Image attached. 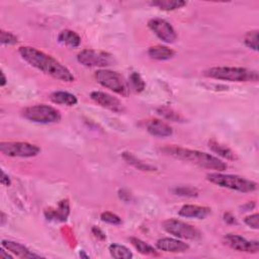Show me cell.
Wrapping results in <instances>:
<instances>
[{
    "label": "cell",
    "mask_w": 259,
    "mask_h": 259,
    "mask_svg": "<svg viewBox=\"0 0 259 259\" xmlns=\"http://www.w3.org/2000/svg\"><path fill=\"white\" fill-rule=\"evenodd\" d=\"M22 58L34 68L63 82H73L74 75L54 57L33 47H21L19 50Z\"/></svg>",
    "instance_id": "obj_1"
},
{
    "label": "cell",
    "mask_w": 259,
    "mask_h": 259,
    "mask_svg": "<svg viewBox=\"0 0 259 259\" xmlns=\"http://www.w3.org/2000/svg\"><path fill=\"white\" fill-rule=\"evenodd\" d=\"M161 152L173 158L196 164L198 166H201L207 169L217 170L219 172L225 171L228 167L227 164L223 162L221 159H219L218 157L198 150H191V149H186L183 147L172 145V146L163 147L161 149Z\"/></svg>",
    "instance_id": "obj_2"
},
{
    "label": "cell",
    "mask_w": 259,
    "mask_h": 259,
    "mask_svg": "<svg viewBox=\"0 0 259 259\" xmlns=\"http://www.w3.org/2000/svg\"><path fill=\"white\" fill-rule=\"evenodd\" d=\"M207 77L231 82H257L258 72L242 67H213L205 71Z\"/></svg>",
    "instance_id": "obj_3"
},
{
    "label": "cell",
    "mask_w": 259,
    "mask_h": 259,
    "mask_svg": "<svg viewBox=\"0 0 259 259\" xmlns=\"http://www.w3.org/2000/svg\"><path fill=\"white\" fill-rule=\"evenodd\" d=\"M207 179L213 184H216L223 188L239 191V192L247 193V192L255 191L257 189L256 182L238 175L215 172V173H209L207 175Z\"/></svg>",
    "instance_id": "obj_4"
},
{
    "label": "cell",
    "mask_w": 259,
    "mask_h": 259,
    "mask_svg": "<svg viewBox=\"0 0 259 259\" xmlns=\"http://www.w3.org/2000/svg\"><path fill=\"white\" fill-rule=\"evenodd\" d=\"M23 115L25 118L37 123H55L61 120L60 111L47 104H36L28 106L24 109Z\"/></svg>",
    "instance_id": "obj_5"
},
{
    "label": "cell",
    "mask_w": 259,
    "mask_h": 259,
    "mask_svg": "<svg viewBox=\"0 0 259 259\" xmlns=\"http://www.w3.org/2000/svg\"><path fill=\"white\" fill-rule=\"evenodd\" d=\"M94 77L101 86L119 94L122 96H127L130 93V87L124 80V78L117 72L99 69L95 72Z\"/></svg>",
    "instance_id": "obj_6"
},
{
    "label": "cell",
    "mask_w": 259,
    "mask_h": 259,
    "mask_svg": "<svg viewBox=\"0 0 259 259\" xmlns=\"http://www.w3.org/2000/svg\"><path fill=\"white\" fill-rule=\"evenodd\" d=\"M0 151L6 156L14 158H32L40 154L39 146L28 142H2Z\"/></svg>",
    "instance_id": "obj_7"
},
{
    "label": "cell",
    "mask_w": 259,
    "mask_h": 259,
    "mask_svg": "<svg viewBox=\"0 0 259 259\" xmlns=\"http://www.w3.org/2000/svg\"><path fill=\"white\" fill-rule=\"evenodd\" d=\"M77 60L85 67L104 68L111 66L113 63V56L106 52L86 49L77 55Z\"/></svg>",
    "instance_id": "obj_8"
},
{
    "label": "cell",
    "mask_w": 259,
    "mask_h": 259,
    "mask_svg": "<svg viewBox=\"0 0 259 259\" xmlns=\"http://www.w3.org/2000/svg\"><path fill=\"white\" fill-rule=\"evenodd\" d=\"M165 232L179 239L196 240L201 237V233L193 226L176 219H168L162 223Z\"/></svg>",
    "instance_id": "obj_9"
},
{
    "label": "cell",
    "mask_w": 259,
    "mask_h": 259,
    "mask_svg": "<svg viewBox=\"0 0 259 259\" xmlns=\"http://www.w3.org/2000/svg\"><path fill=\"white\" fill-rule=\"evenodd\" d=\"M149 29L163 42L172 44L177 40V34L173 27L162 19H152L148 22Z\"/></svg>",
    "instance_id": "obj_10"
},
{
    "label": "cell",
    "mask_w": 259,
    "mask_h": 259,
    "mask_svg": "<svg viewBox=\"0 0 259 259\" xmlns=\"http://www.w3.org/2000/svg\"><path fill=\"white\" fill-rule=\"evenodd\" d=\"M224 243L231 249L239 252L257 253L259 251L258 241H249L236 234H227L224 236Z\"/></svg>",
    "instance_id": "obj_11"
},
{
    "label": "cell",
    "mask_w": 259,
    "mask_h": 259,
    "mask_svg": "<svg viewBox=\"0 0 259 259\" xmlns=\"http://www.w3.org/2000/svg\"><path fill=\"white\" fill-rule=\"evenodd\" d=\"M90 97L97 104H99L100 106H102L106 109H109L111 111L122 112L124 110V107H123L122 103L119 101V99H117L116 97H114L108 93H105L102 91H93V92H91Z\"/></svg>",
    "instance_id": "obj_12"
},
{
    "label": "cell",
    "mask_w": 259,
    "mask_h": 259,
    "mask_svg": "<svg viewBox=\"0 0 259 259\" xmlns=\"http://www.w3.org/2000/svg\"><path fill=\"white\" fill-rule=\"evenodd\" d=\"M156 247L165 252L171 253H181L188 250V244L174 238H161L157 241Z\"/></svg>",
    "instance_id": "obj_13"
},
{
    "label": "cell",
    "mask_w": 259,
    "mask_h": 259,
    "mask_svg": "<svg viewBox=\"0 0 259 259\" xmlns=\"http://www.w3.org/2000/svg\"><path fill=\"white\" fill-rule=\"evenodd\" d=\"M147 131L150 135L158 138L170 137L173 134V130L168 123L157 118L147 122Z\"/></svg>",
    "instance_id": "obj_14"
},
{
    "label": "cell",
    "mask_w": 259,
    "mask_h": 259,
    "mask_svg": "<svg viewBox=\"0 0 259 259\" xmlns=\"http://www.w3.org/2000/svg\"><path fill=\"white\" fill-rule=\"evenodd\" d=\"M211 209L208 207L196 206V205H184L178 212L179 216L183 218H192L203 220L211 214Z\"/></svg>",
    "instance_id": "obj_15"
},
{
    "label": "cell",
    "mask_w": 259,
    "mask_h": 259,
    "mask_svg": "<svg viewBox=\"0 0 259 259\" xmlns=\"http://www.w3.org/2000/svg\"><path fill=\"white\" fill-rule=\"evenodd\" d=\"M2 245L5 249H7L8 251H10L11 253H13L14 255H16L20 258H39V257H41L40 255L35 254L32 251H30V249L27 248L25 245L15 242V241L3 240Z\"/></svg>",
    "instance_id": "obj_16"
},
{
    "label": "cell",
    "mask_w": 259,
    "mask_h": 259,
    "mask_svg": "<svg viewBox=\"0 0 259 259\" xmlns=\"http://www.w3.org/2000/svg\"><path fill=\"white\" fill-rule=\"evenodd\" d=\"M70 213V207L69 202L67 200L61 201L58 205V208L56 210H50L45 212V216L47 220H54L59 222H65L67 220Z\"/></svg>",
    "instance_id": "obj_17"
},
{
    "label": "cell",
    "mask_w": 259,
    "mask_h": 259,
    "mask_svg": "<svg viewBox=\"0 0 259 259\" xmlns=\"http://www.w3.org/2000/svg\"><path fill=\"white\" fill-rule=\"evenodd\" d=\"M50 99L56 104L74 106L77 104V97L67 91H55L50 95Z\"/></svg>",
    "instance_id": "obj_18"
},
{
    "label": "cell",
    "mask_w": 259,
    "mask_h": 259,
    "mask_svg": "<svg viewBox=\"0 0 259 259\" xmlns=\"http://www.w3.org/2000/svg\"><path fill=\"white\" fill-rule=\"evenodd\" d=\"M148 55L154 60L166 61V60L173 58L175 55V52L168 47L157 45V46H153V47L149 48Z\"/></svg>",
    "instance_id": "obj_19"
},
{
    "label": "cell",
    "mask_w": 259,
    "mask_h": 259,
    "mask_svg": "<svg viewBox=\"0 0 259 259\" xmlns=\"http://www.w3.org/2000/svg\"><path fill=\"white\" fill-rule=\"evenodd\" d=\"M58 41H59V43L69 46L71 48H77L81 44L80 36L77 33L70 31V30L62 31L60 33V35L58 36Z\"/></svg>",
    "instance_id": "obj_20"
},
{
    "label": "cell",
    "mask_w": 259,
    "mask_h": 259,
    "mask_svg": "<svg viewBox=\"0 0 259 259\" xmlns=\"http://www.w3.org/2000/svg\"><path fill=\"white\" fill-rule=\"evenodd\" d=\"M150 5L161 11L172 12L182 9L186 6V3L182 2V0H156V2H151Z\"/></svg>",
    "instance_id": "obj_21"
},
{
    "label": "cell",
    "mask_w": 259,
    "mask_h": 259,
    "mask_svg": "<svg viewBox=\"0 0 259 259\" xmlns=\"http://www.w3.org/2000/svg\"><path fill=\"white\" fill-rule=\"evenodd\" d=\"M122 159L130 165L134 166L135 168L142 170V171H156V167L147 164L145 162H143L142 160L138 159L136 156H134L132 153H128V152H123L121 154Z\"/></svg>",
    "instance_id": "obj_22"
},
{
    "label": "cell",
    "mask_w": 259,
    "mask_h": 259,
    "mask_svg": "<svg viewBox=\"0 0 259 259\" xmlns=\"http://www.w3.org/2000/svg\"><path fill=\"white\" fill-rule=\"evenodd\" d=\"M209 148L216 154H218L219 156L226 158L228 160H236L237 156L236 154L227 146L220 144L219 142L215 141V140H211L209 141Z\"/></svg>",
    "instance_id": "obj_23"
},
{
    "label": "cell",
    "mask_w": 259,
    "mask_h": 259,
    "mask_svg": "<svg viewBox=\"0 0 259 259\" xmlns=\"http://www.w3.org/2000/svg\"><path fill=\"white\" fill-rule=\"evenodd\" d=\"M131 243L133 244V246L136 248V250H138L141 254H144V255H150V256H158V252L157 250L149 245L148 243L144 242L143 240L139 239V238H131Z\"/></svg>",
    "instance_id": "obj_24"
},
{
    "label": "cell",
    "mask_w": 259,
    "mask_h": 259,
    "mask_svg": "<svg viewBox=\"0 0 259 259\" xmlns=\"http://www.w3.org/2000/svg\"><path fill=\"white\" fill-rule=\"evenodd\" d=\"M110 255L115 259H130L133 257V253L125 246L119 244H111L108 247Z\"/></svg>",
    "instance_id": "obj_25"
},
{
    "label": "cell",
    "mask_w": 259,
    "mask_h": 259,
    "mask_svg": "<svg viewBox=\"0 0 259 259\" xmlns=\"http://www.w3.org/2000/svg\"><path fill=\"white\" fill-rule=\"evenodd\" d=\"M173 193L176 196L180 197H187V198H193L197 197L199 194V191L197 188H193L191 186H178L173 188Z\"/></svg>",
    "instance_id": "obj_26"
},
{
    "label": "cell",
    "mask_w": 259,
    "mask_h": 259,
    "mask_svg": "<svg viewBox=\"0 0 259 259\" xmlns=\"http://www.w3.org/2000/svg\"><path fill=\"white\" fill-rule=\"evenodd\" d=\"M244 44L253 51H258V31L248 32L244 37Z\"/></svg>",
    "instance_id": "obj_27"
},
{
    "label": "cell",
    "mask_w": 259,
    "mask_h": 259,
    "mask_svg": "<svg viewBox=\"0 0 259 259\" xmlns=\"http://www.w3.org/2000/svg\"><path fill=\"white\" fill-rule=\"evenodd\" d=\"M130 82H131L133 88L137 91V92H142L144 91L145 87H146V83L143 80V78L141 77V75L137 72H133L130 76Z\"/></svg>",
    "instance_id": "obj_28"
},
{
    "label": "cell",
    "mask_w": 259,
    "mask_h": 259,
    "mask_svg": "<svg viewBox=\"0 0 259 259\" xmlns=\"http://www.w3.org/2000/svg\"><path fill=\"white\" fill-rule=\"evenodd\" d=\"M0 42L3 45H16L19 43L18 37L10 32H6L4 30L0 31Z\"/></svg>",
    "instance_id": "obj_29"
},
{
    "label": "cell",
    "mask_w": 259,
    "mask_h": 259,
    "mask_svg": "<svg viewBox=\"0 0 259 259\" xmlns=\"http://www.w3.org/2000/svg\"><path fill=\"white\" fill-rule=\"evenodd\" d=\"M100 219L102 222L110 224V225H120L121 219L116 216L115 214H112L110 212H104L100 215Z\"/></svg>",
    "instance_id": "obj_30"
},
{
    "label": "cell",
    "mask_w": 259,
    "mask_h": 259,
    "mask_svg": "<svg viewBox=\"0 0 259 259\" xmlns=\"http://www.w3.org/2000/svg\"><path fill=\"white\" fill-rule=\"evenodd\" d=\"M158 110H159L160 114H161V115H163V116H165L167 119L174 120V121L182 120V117H181L178 113L174 112L172 109H169V108H165V107H163V108H160V109H158Z\"/></svg>",
    "instance_id": "obj_31"
},
{
    "label": "cell",
    "mask_w": 259,
    "mask_h": 259,
    "mask_svg": "<svg viewBox=\"0 0 259 259\" xmlns=\"http://www.w3.org/2000/svg\"><path fill=\"white\" fill-rule=\"evenodd\" d=\"M244 222L250 228L257 230L259 228V215L257 213L250 215L244 219Z\"/></svg>",
    "instance_id": "obj_32"
},
{
    "label": "cell",
    "mask_w": 259,
    "mask_h": 259,
    "mask_svg": "<svg viewBox=\"0 0 259 259\" xmlns=\"http://www.w3.org/2000/svg\"><path fill=\"white\" fill-rule=\"evenodd\" d=\"M92 234L98 239V240H101V241H104L106 239V236L105 234L102 232V230H100L98 227H93L92 228Z\"/></svg>",
    "instance_id": "obj_33"
},
{
    "label": "cell",
    "mask_w": 259,
    "mask_h": 259,
    "mask_svg": "<svg viewBox=\"0 0 259 259\" xmlns=\"http://www.w3.org/2000/svg\"><path fill=\"white\" fill-rule=\"evenodd\" d=\"M0 182H2V184L5 186H10L12 184V180L10 176L4 170H2V179H0Z\"/></svg>",
    "instance_id": "obj_34"
},
{
    "label": "cell",
    "mask_w": 259,
    "mask_h": 259,
    "mask_svg": "<svg viewBox=\"0 0 259 259\" xmlns=\"http://www.w3.org/2000/svg\"><path fill=\"white\" fill-rule=\"evenodd\" d=\"M0 258H4V259H12L13 258V255H11L10 253H7L3 247V249L0 250Z\"/></svg>",
    "instance_id": "obj_35"
},
{
    "label": "cell",
    "mask_w": 259,
    "mask_h": 259,
    "mask_svg": "<svg viewBox=\"0 0 259 259\" xmlns=\"http://www.w3.org/2000/svg\"><path fill=\"white\" fill-rule=\"evenodd\" d=\"M225 221L227 222V223H235L236 222V220H235V218L231 215V214H225Z\"/></svg>",
    "instance_id": "obj_36"
},
{
    "label": "cell",
    "mask_w": 259,
    "mask_h": 259,
    "mask_svg": "<svg viewBox=\"0 0 259 259\" xmlns=\"http://www.w3.org/2000/svg\"><path fill=\"white\" fill-rule=\"evenodd\" d=\"M7 83H8V79H7L6 75H5V72L2 71V82H0V86L4 87V86L7 85Z\"/></svg>",
    "instance_id": "obj_37"
},
{
    "label": "cell",
    "mask_w": 259,
    "mask_h": 259,
    "mask_svg": "<svg viewBox=\"0 0 259 259\" xmlns=\"http://www.w3.org/2000/svg\"><path fill=\"white\" fill-rule=\"evenodd\" d=\"M5 222H6V215H5V213H2V225L3 226L5 225Z\"/></svg>",
    "instance_id": "obj_38"
},
{
    "label": "cell",
    "mask_w": 259,
    "mask_h": 259,
    "mask_svg": "<svg viewBox=\"0 0 259 259\" xmlns=\"http://www.w3.org/2000/svg\"><path fill=\"white\" fill-rule=\"evenodd\" d=\"M80 256H81V257H86V258H87V257H88V256H87V255H85V254H84V251H82V252H81V253H80Z\"/></svg>",
    "instance_id": "obj_39"
}]
</instances>
